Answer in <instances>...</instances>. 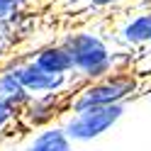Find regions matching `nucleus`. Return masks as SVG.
I'll return each instance as SVG.
<instances>
[{"label":"nucleus","instance_id":"nucleus-1","mask_svg":"<svg viewBox=\"0 0 151 151\" xmlns=\"http://www.w3.org/2000/svg\"><path fill=\"white\" fill-rule=\"evenodd\" d=\"M61 44L71 56L76 81H95L115 68H132V54L115 51L110 42L95 29H71L61 37Z\"/></svg>","mask_w":151,"mask_h":151},{"label":"nucleus","instance_id":"nucleus-2","mask_svg":"<svg viewBox=\"0 0 151 151\" xmlns=\"http://www.w3.org/2000/svg\"><path fill=\"white\" fill-rule=\"evenodd\" d=\"M141 95V78L132 68H115L112 73L95 81L76 83L66 95V112H78L95 105H112V102H129Z\"/></svg>","mask_w":151,"mask_h":151},{"label":"nucleus","instance_id":"nucleus-3","mask_svg":"<svg viewBox=\"0 0 151 151\" xmlns=\"http://www.w3.org/2000/svg\"><path fill=\"white\" fill-rule=\"evenodd\" d=\"M127 115V102H112V105H95L78 112H68L61 127L73 144H90L117 124Z\"/></svg>","mask_w":151,"mask_h":151},{"label":"nucleus","instance_id":"nucleus-4","mask_svg":"<svg viewBox=\"0 0 151 151\" xmlns=\"http://www.w3.org/2000/svg\"><path fill=\"white\" fill-rule=\"evenodd\" d=\"M3 68H7L17 81L22 83V88L29 95H49V93H71L76 86L73 76H61V73H49L39 68L29 56H10Z\"/></svg>","mask_w":151,"mask_h":151},{"label":"nucleus","instance_id":"nucleus-5","mask_svg":"<svg viewBox=\"0 0 151 151\" xmlns=\"http://www.w3.org/2000/svg\"><path fill=\"white\" fill-rule=\"evenodd\" d=\"M66 95L68 93H49V95H29V100L20 107V127L37 132L49 127L66 112Z\"/></svg>","mask_w":151,"mask_h":151},{"label":"nucleus","instance_id":"nucleus-6","mask_svg":"<svg viewBox=\"0 0 151 151\" xmlns=\"http://www.w3.org/2000/svg\"><path fill=\"white\" fill-rule=\"evenodd\" d=\"M117 42L124 49H139L151 46V10H141L122 20L117 27Z\"/></svg>","mask_w":151,"mask_h":151},{"label":"nucleus","instance_id":"nucleus-7","mask_svg":"<svg viewBox=\"0 0 151 151\" xmlns=\"http://www.w3.org/2000/svg\"><path fill=\"white\" fill-rule=\"evenodd\" d=\"M29 59L39 66V68L49 71V73H61V76H73V63H71V56L66 51V46L61 42H49V44H42L37 46L34 51L27 54Z\"/></svg>","mask_w":151,"mask_h":151},{"label":"nucleus","instance_id":"nucleus-8","mask_svg":"<svg viewBox=\"0 0 151 151\" xmlns=\"http://www.w3.org/2000/svg\"><path fill=\"white\" fill-rule=\"evenodd\" d=\"M22 151H73V141L66 137L61 124H49L37 129V134L24 144Z\"/></svg>","mask_w":151,"mask_h":151},{"label":"nucleus","instance_id":"nucleus-9","mask_svg":"<svg viewBox=\"0 0 151 151\" xmlns=\"http://www.w3.org/2000/svg\"><path fill=\"white\" fill-rule=\"evenodd\" d=\"M27 100H29V93L22 88V83L17 81L7 68H3V66H0V102L12 105V107L20 110Z\"/></svg>","mask_w":151,"mask_h":151},{"label":"nucleus","instance_id":"nucleus-10","mask_svg":"<svg viewBox=\"0 0 151 151\" xmlns=\"http://www.w3.org/2000/svg\"><path fill=\"white\" fill-rule=\"evenodd\" d=\"M17 124H20V110L0 102V137H7Z\"/></svg>","mask_w":151,"mask_h":151},{"label":"nucleus","instance_id":"nucleus-11","mask_svg":"<svg viewBox=\"0 0 151 151\" xmlns=\"http://www.w3.org/2000/svg\"><path fill=\"white\" fill-rule=\"evenodd\" d=\"M37 0H0V20H7V17L29 12L34 7Z\"/></svg>","mask_w":151,"mask_h":151},{"label":"nucleus","instance_id":"nucleus-12","mask_svg":"<svg viewBox=\"0 0 151 151\" xmlns=\"http://www.w3.org/2000/svg\"><path fill=\"white\" fill-rule=\"evenodd\" d=\"M86 10H107V7H117L124 0H81Z\"/></svg>","mask_w":151,"mask_h":151},{"label":"nucleus","instance_id":"nucleus-13","mask_svg":"<svg viewBox=\"0 0 151 151\" xmlns=\"http://www.w3.org/2000/svg\"><path fill=\"white\" fill-rule=\"evenodd\" d=\"M146 100H149V102H151V90H149V93H146Z\"/></svg>","mask_w":151,"mask_h":151},{"label":"nucleus","instance_id":"nucleus-14","mask_svg":"<svg viewBox=\"0 0 151 151\" xmlns=\"http://www.w3.org/2000/svg\"><path fill=\"white\" fill-rule=\"evenodd\" d=\"M73 151H76V149H73Z\"/></svg>","mask_w":151,"mask_h":151}]
</instances>
